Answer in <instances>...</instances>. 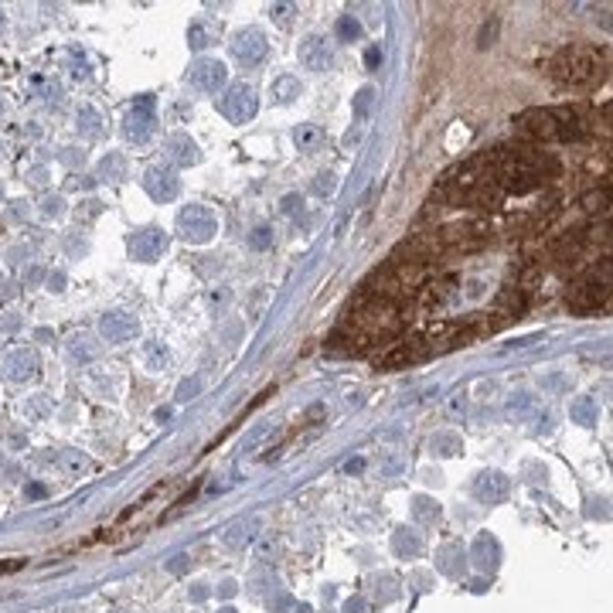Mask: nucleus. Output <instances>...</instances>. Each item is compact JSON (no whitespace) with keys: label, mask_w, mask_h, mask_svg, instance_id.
Instances as JSON below:
<instances>
[{"label":"nucleus","mask_w":613,"mask_h":613,"mask_svg":"<svg viewBox=\"0 0 613 613\" xmlns=\"http://www.w3.org/2000/svg\"><path fill=\"white\" fill-rule=\"evenodd\" d=\"M187 38H191V45H195V48H205V45H208V31L201 28V24H195V28L187 31Z\"/></svg>","instance_id":"b1692460"},{"label":"nucleus","mask_w":613,"mask_h":613,"mask_svg":"<svg viewBox=\"0 0 613 613\" xmlns=\"http://www.w3.org/2000/svg\"><path fill=\"white\" fill-rule=\"evenodd\" d=\"M297 55H300V65H304V68H314V72H321V68L331 65V45L324 41L321 34H310L304 45H300Z\"/></svg>","instance_id":"ddd939ff"},{"label":"nucleus","mask_w":613,"mask_h":613,"mask_svg":"<svg viewBox=\"0 0 613 613\" xmlns=\"http://www.w3.org/2000/svg\"><path fill=\"white\" fill-rule=\"evenodd\" d=\"M436 239L443 245V252L446 249L450 252H474V249L490 242V225L480 222V218H474V222H453V225L436 232Z\"/></svg>","instance_id":"20e7f679"},{"label":"nucleus","mask_w":613,"mask_h":613,"mask_svg":"<svg viewBox=\"0 0 613 613\" xmlns=\"http://www.w3.org/2000/svg\"><path fill=\"white\" fill-rule=\"evenodd\" d=\"M0 24H4V21H0Z\"/></svg>","instance_id":"bb28decb"},{"label":"nucleus","mask_w":613,"mask_h":613,"mask_svg":"<svg viewBox=\"0 0 613 613\" xmlns=\"http://www.w3.org/2000/svg\"><path fill=\"white\" fill-rule=\"evenodd\" d=\"M559 177V160L528 143H508L494 150V184L505 195H528Z\"/></svg>","instance_id":"f257e3e1"},{"label":"nucleus","mask_w":613,"mask_h":613,"mask_svg":"<svg viewBox=\"0 0 613 613\" xmlns=\"http://www.w3.org/2000/svg\"><path fill=\"white\" fill-rule=\"evenodd\" d=\"M515 130H518L525 140H532V143L559 140V120H555V109H525L518 120H515Z\"/></svg>","instance_id":"39448f33"},{"label":"nucleus","mask_w":613,"mask_h":613,"mask_svg":"<svg viewBox=\"0 0 613 613\" xmlns=\"http://www.w3.org/2000/svg\"><path fill=\"white\" fill-rule=\"evenodd\" d=\"M321 143H324V130H321V126L306 123V126H300V130H297V147H300L304 153L321 150Z\"/></svg>","instance_id":"dca6fc26"},{"label":"nucleus","mask_w":613,"mask_h":613,"mask_svg":"<svg viewBox=\"0 0 613 613\" xmlns=\"http://www.w3.org/2000/svg\"><path fill=\"white\" fill-rule=\"evenodd\" d=\"M273 96H276V99H279V103H290L293 96H300V82H297V78H290V76L276 78Z\"/></svg>","instance_id":"6ab92c4d"},{"label":"nucleus","mask_w":613,"mask_h":613,"mask_svg":"<svg viewBox=\"0 0 613 613\" xmlns=\"http://www.w3.org/2000/svg\"><path fill=\"white\" fill-rule=\"evenodd\" d=\"M164 245H168L164 232L143 229V232H137V235L130 239V252H133L140 262H153L157 256H160V252H164Z\"/></svg>","instance_id":"9b49d317"},{"label":"nucleus","mask_w":613,"mask_h":613,"mask_svg":"<svg viewBox=\"0 0 613 613\" xmlns=\"http://www.w3.org/2000/svg\"><path fill=\"white\" fill-rule=\"evenodd\" d=\"M177 225H181V235L187 239V242H208L215 232H218V218H215L208 208L191 205V208H184L181 212Z\"/></svg>","instance_id":"0eeeda50"},{"label":"nucleus","mask_w":613,"mask_h":613,"mask_svg":"<svg viewBox=\"0 0 613 613\" xmlns=\"http://www.w3.org/2000/svg\"><path fill=\"white\" fill-rule=\"evenodd\" d=\"M269 433H273V426H269V423H266V426H256L252 433H249V440H245V450H256V446H259L262 440L269 436Z\"/></svg>","instance_id":"412c9836"},{"label":"nucleus","mask_w":613,"mask_h":613,"mask_svg":"<svg viewBox=\"0 0 613 613\" xmlns=\"http://www.w3.org/2000/svg\"><path fill=\"white\" fill-rule=\"evenodd\" d=\"M225 78H229V72H225V65L218 58H201L198 65H191V72H187V82H191L198 92H218L225 86Z\"/></svg>","instance_id":"9d476101"},{"label":"nucleus","mask_w":613,"mask_h":613,"mask_svg":"<svg viewBox=\"0 0 613 613\" xmlns=\"http://www.w3.org/2000/svg\"><path fill=\"white\" fill-rule=\"evenodd\" d=\"M34 354H28V351H17V354H11L7 358V368H11V378H24V375H34Z\"/></svg>","instance_id":"a211bd4d"},{"label":"nucleus","mask_w":613,"mask_h":613,"mask_svg":"<svg viewBox=\"0 0 613 613\" xmlns=\"http://www.w3.org/2000/svg\"><path fill=\"white\" fill-rule=\"evenodd\" d=\"M147 191H150L153 198L160 201H170L174 195H177V181H174V174H168V170H150L147 174Z\"/></svg>","instance_id":"2eb2a0df"},{"label":"nucleus","mask_w":613,"mask_h":613,"mask_svg":"<svg viewBox=\"0 0 613 613\" xmlns=\"http://www.w3.org/2000/svg\"><path fill=\"white\" fill-rule=\"evenodd\" d=\"M99 331H103V337H106L109 344H123V341L137 337V321H133L130 314L116 310V314H106V317H103Z\"/></svg>","instance_id":"f8f14e48"},{"label":"nucleus","mask_w":613,"mask_h":613,"mask_svg":"<svg viewBox=\"0 0 613 613\" xmlns=\"http://www.w3.org/2000/svg\"><path fill=\"white\" fill-rule=\"evenodd\" d=\"M569 306L576 314H597L610 306V259L603 256L597 266H589L586 273L572 283L569 293Z\"/></svg>","instance_id":"7ed1b4c3"},{"label":"nucleus","mask_w":613,"mask_h":613,"mask_svg":"<svg viewBox=\"0 0 613 613\" xmlns=\"http://www.w3.org/2000/svg\"><path fill=\"white\" fill-rule=\"evenodd\" d=\"M266 51H269V41H266V34H262V31H256V28L239 31V34L232 38V55L242 61L245 68L262 65V61H266Z\"/></svg>","instance_id":"6e6552de"},{"label":"nucleus","mask_w":613,"mask_h":613,"mask_svg":"<svg viewBox=\"0 0 613 613\" xmlns=\"http://www.w3.org/2000/svg\"><path fill=\"white\" fill-rule=\"evenodd\" d=\"M582 208L589 215H603L607 218V212H610V195H607V184L603 187H597V191H589L586 198H582Z\"/></svg>","instance_id":"f3484780"},{"label":"nucleus","mask_w":613,"mask_h":613,"mask_svg":"<svg viewBox=\"0 0 613 613\" xmlns=\"http://www.w3.org/2000/svg\"><path fill=\"white\" fill-rule=\"evenodd\" d=\"M249 242H252V249H269V245H273V232H269V229H256Z\"/></svg>","instance_id":"4be33fe9"},{"label":"nucleus","mask_w":613,"mask_h":613,"mask_svg":"<svg viewBox=\"0 0 613 613\" xmlns=\"http://www.w3.org/2000/svg\"><path fill=\"white\" fill-rule=\"evenodd\" d=\"M358 34H361V28H358L354 17H341V21H337V38H341V41H354Z\"/></svg>","instance_id":"aec40b11"},{"label":"nucleus","mask_w":613,"mask_h":613,"mask_svg":"<svg viewBox=\"0 0 613 613\" xmlns=\"http://www.w3.org/2000/svg\"><path fill=\"white\" fill-rule=\"evenodd\" d=\"M191 392H198V382H184L181 385V398H191Z\"/></svg>","instance_id":"a878e982"},{"label":"nucleus","mask_w":613,"mask_h":613,"mask_svg":"<svg viewBox=\"0 0 613 613\" xmlns=\"http://www.w3.org/2000/svg\"><path fill=\"white\" fill-rule=\"evenodd\" d=\"M549 72L555 82L572 86V89H597L607 78V55L597 48L586 45H569L562 51H555V58L549 61Z\"/></svg>","instance_id":"f03ea898"},{"label":"nucleus","mask_w":613,"mask_h":613,"mask_svg":"<svg viewBox=\"0 0 613 613\" xmlns=\"http://www.w3.org/2000/svg\"><path fill=\"white\" fill-rule=\"evenodd\" d=\"M222 113H225L232 123L252 120V116H256V92H252V86H245V82L232 86V89L225 92V99H222Z\"/></svg>","instance_id":"1a4fd4ad"},{"label":"nucleus","mask_w":613,"mask_h":613,"mask_svg":"<svg viewBox=\"0 0 613 613\" xmlns=\"http://www.w3.org/2000/svg\"><path fill=\"white\" fill-rule=\"evenodd\" d=\"M314 191H317V195L334 191V174H321V177H317V184H314Z\"/></svg>","instance_id":"393cba45"},{"label":"nucleus","mask_w":613,"mask_h":613,"mask_svg":"<svg viewBox=\"0 0 613 613\" xmlns=\"http://www.w3.org/2000/svg\"><path fill=\"white\" fill-rule=\"evenodd\" d=\"M501 201H505V191H501L494 181H488V184H480V187H474V191L460 201V205L477 208V212H498V208H501Z\"/></svg>","instance_id":"4468645a"},{"label":"nucleus","mask_w":613,"mask_h":613,"mask_svg":"<svg viewBox=\"0 0 613 613\" xmlns=\"http://www.w3.org/2000/svg\"><path fill=\"white\" fill-rule=\"evenodd\" d=\"M429 354H433L429 341H426L423 334H416V337H406V341H398L396 348H388V351L378 358V368H382V371L409 368V365H419V361H426Z\"/></svg>","instance_id":"423d86ee"},{"label":"nucleus","mask_w":613,"mask_h":613,"mask_svg":"<svg viewBox=\"0 0 613 613\" xmlns=\"http://www.w3.org/2000/svg\"><path fill=\"white\" fill-rule=\"evenodd\" d=\"M572 413L579 416L582 423H589V419H593V398H579V402L572 406Z\"/></svg>","instance_id":"5701e85b"}]
</instances>
